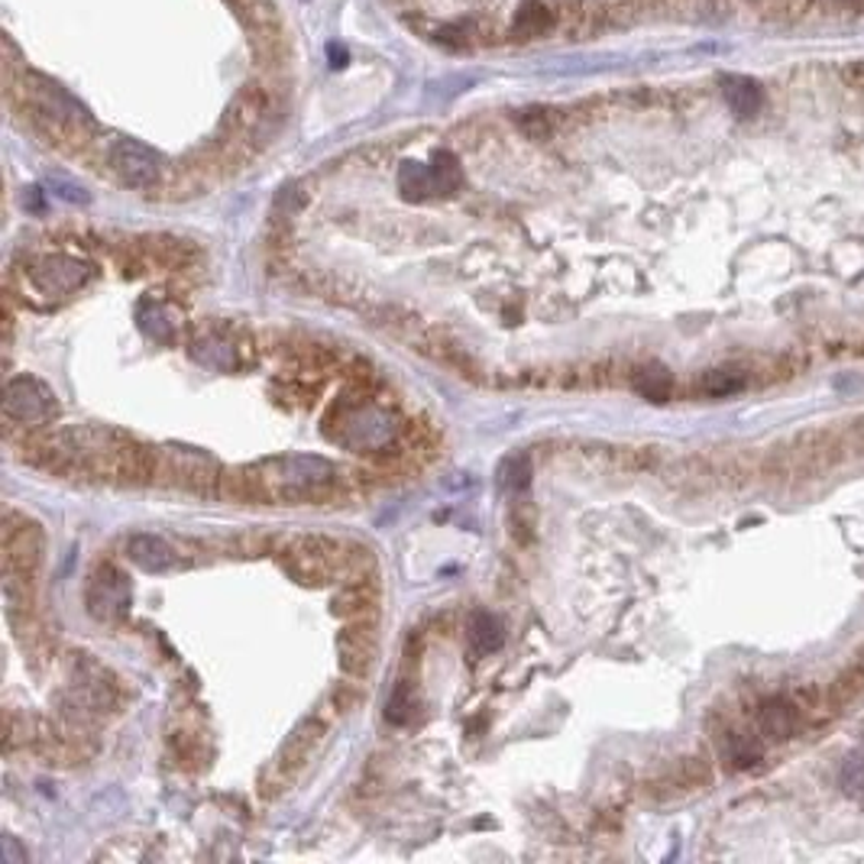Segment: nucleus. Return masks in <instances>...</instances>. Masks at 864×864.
Segmentation results:
<instances>
[{
  "label": "nucleus",
  "mask_w": 864,
  "mask_h": 864,
  "mask_svg": "<svg viewBox=\"0 0 864 864\" xmlns=\"http://www.w3.org/2000/svg\"><path fill=\"white\" fill-rule=\"evenodd\" d=\"M130 599H133V586L114 564H101V567H95V574L88 576L85 602H88V612L95 619L114 622L130 609Z\"/></svg>",
  "instance_id": "0eeeda50"
},
{
  "label": "nucleus",
  "mask_w": 864,
  "mask_h": 864,
  "mask_svg": "<svg viewBox=\"0 0 864 864\" xmlns=\"http://www.w3.org/2000/svg\"><path fill=\"white\" fill-rule=\"evenodd\" d=\"M632 386L634 392H641L644 399H651V402H664V399L671 396V389H674V376H671L664 366L651 363V366H641V369L634 373Z\"/></svg>",
  "instance_id": "412c9836"
},
{
  "label": "nucleus",
  "mask_w": 864,
  "mask_h": 864,
  "mask_svg": "<svg viewBox=\"0 0 864 864\" xmlns=\"http://www.w3.org/2000/svg\"><path fill=\"white\" fill-rule=\"evenodd\" d=\"M719 88H722V98H725L729 111L739 117V120H751V117L761 111V104H764L761 85L745 78V75H722Z\"/></svg>",
  "instance_id": "dca6fc26"
},
{
  "label": "nucleus",
  "mask_w": 864,
  "mask_h": 864,
  "mask_svg": "<svg viewBox=\"0 0 864 864\" xmlns=\"http://www.w3.org/2000/svg\"><path fill=\"white\" fill-rule=\"evenodd\" d=\"M114 175L130 188H153L163 178V159L153 146L140 140H117L108 153Z\"/></svg>",
  "instance_id": "6e6552de"
},
{
  "label": "nucleus",
  "mask_w": 864,
  "mask_h": 864,
  "mask_svg": "<svg viewBox=\"0 0 864 864\" xmlns=\"http://www.w3.org/2000/svg\"><path fill=\"white\" fill-rule=\"evenodd\" d=\"M328 58H331V68H344L346 46H341V43H331V46H328Z\"/></svg>",
  "instance_id": "c85d7f7f"
},
{
  "label": "nucleus",
  "mask_w": 864,
  "mask_h": 864,
  "mask_svg": "<svg viewBox=\"0 0 864 864\" xmlns=\"http://www.w3.org/2000/svg\"><path fill=\"white\" fill-rule=\"evenodd\" d=\"M379 661V632L373 619L350 622L337 632V664L346 677H369Z\"/></svg>",
  "instance_id": "1a4fd4ad"
},
{
  "label": "nucleus",
  "mask_w": 864,
  "mask_h": 864,
  "mask_svg": "<svg viewBox=\"0 0 864 864\" xmlns=\"http://www.w3.org/2000/svg\"><path fill=\"white\" fill-rule=\"evenodd\" d=\"M91 266L75 256H43L30 266V283L40 288V295L65 298L91 279Z\"/></svg>",
  "instance_id": "9d476101"
},
{
  "label": "nucleus",
  "mask_w": 864,
  "mask_h": 864,
  "mask_svg": "<svg viewBox=\"0 0 864 864\" xmlns=\"http://www.w3.org/2000/svg\"><path fill=\"white\" fill-rule=\"evenodd\" d=\"M839 10H849V13H859V10H864V0H832Z\"/></svg>",
  "instance_id": "c756f323"
},
{
  "label": "nucleus",
  "mask_w": 864,
  "mask_h": 864,
  "mask_svg": "<svg viewBox=\"0 0 864 864\" xmlns=\"http://www.w3.org/2000/svg\"><path fill=\"white\" fill-rule=\"evenodd\" d=\"M43 564V528L26 516H3V576L33 579Z\"/></svg>",
  "instance_id": "39448f33"
},
{
  "label": "nucleus",
  "mask_w": 864,
  "mask_h": 864,
  "mask_svg": "<svg viewBox=\"0 0 864 864\" xmlns=\"http://www.w3.org/2000/svg\"><path fill=\"white\" fill-rule=\"evenodd\" d=\"M166 466L169 473L178 476V483H185L188 489H218L221 486V473L214 469L211 457H204L201 451L191 447H178L166 454Z\"/></svg>",
  "instance_id": "ddd939ff"
},
{
  "label": "nucleus",
  "mask_w": 864,
  "mask_h": 864,
  "mask_svg": "<svg viewBox=\"0 0 864 864\" xmlns=\"http://www.w3.org/2000/svg\"><path fill=\"white\" fill-rule=\"evenodd\" d=\"M286 574L301 586H324L344 571V544L331 538H298L283 554Z\"/></svg>",
  "instance_id": "7ed1b4c3"
},
{
  "label": "nucleus",
  "mask_w": 864,
  "mask_h": 864,
  "mask_svg": "<svg viewBox=\"0 0 864 864\" xmlns=\"http://www.w3.org/2000/svg\"><path fill=\"white\" fill-rule=\"evenodd\" d=\"M466 644L476 657H486L492 651H499L506 644V629L502 622L492 616V612H473L469 622H466Z\"/></svg>",
  "instance_id": "f3484780"
},
{
  "label": "nucleus",
  "mask_w": 864,
  "mask_h": 864,
  "mask_svg": "<svg viewBox=\"0 0 864 864\" xmlns=\"http://www.w3.org/2000/svg\"><path fill=\"white\" fill-rule=\"evenodd\" d=\"M699 386H702L706 396L722 399V396H735V392H742V389H745V376H742L739 369H712V373L702 376Z\"/></svg>",
  "instance_id": "5701e85b"
},
{
  "label": "nucleus",
  "mask_w": 864,
  "mask_h": 864,
  "mask_svg": "<svg viewBox=\"0 0 864 864\" xmlns=\"http://www.w3.org/2000/svg\"><path fill=\"white\" fill-rule=\"evenodd\" d=\"M842 81H845L849 88H859V91H864V58L842 65Z\"/></svg>",
  "instance_id": "cd10ccee"
},
{
  "label": "nucleus",
  "mask_w": 864,
  "mask_h": 864,
  "mask_svg": "<svg viewBox=\"0 0 864 864\" xmlns=\"http://www.w3.org/2000/svg\"><path fill=\"white\" fill-rule=\"evenodd\" d=\"M411 716H414V693L408 690V684H399L392 690V696H389V702H386V719L392 725H405Z\"/></svg>",
  "instance_id": "b1692460"
},
{
  "label": "nucleus",
  "mask_w": 864,
  "mask_h": 864,
  "mask_svg": "<svg viewBox=\"0 0 864 864\" xmlns=\"http://www.w3.org/2000/svg\"><path fill=\"white\" fill-rule=\"evenodd\" d=\"M266 111H269L266 91L256 88V85H250V88H243V91L236 95L233 108L228 111V120H233V130H253V126H259V120L266 117Z\"/></svg>",
  "instance_id": "a211bd4d"
},
{
  "label": "nucleus",
  "mask_w": 864,
  "mask_h": 864,
  "mask_svg": "<svg viewBox=\"0 0 864 864\" xmlns=\"http://www.w3.org/2000/svg\"><path fill=\"white\" fill-rule=\"evenodd\" d=\"M126 557L146 574H169L173 567H178V554L156 534H130Z\"/></svg>",
  "instance_id": "4468645a"
},
{
  "label": "nucleus",
  "mask_w": 864,
  "mask_h": 864,
  "mask_svg": "<svg viewBox=\"0 0 864 864\" xmlns=\"http://www.w3.org/2000/svg\"><path fill=\"white\" fill-rule=\"evenodd\" d=\"M58 411L56 392L36 376H13L3 389V414L10 424H46Z\"/></svg>",
  "instance_id": "423d86ee"
},
{
  "label": "nucleus",
  "mask_w": 864,
  "mask_h": 864,
  "mask_svg": "<svg viewBox=\"0 0 864 864\" xmlns=\"http://www.w3.org/2000/svg\"><path fill=\"white\" fill-rule=\"evenodd\" d=\"M725 757H729V767L742 771V767H751V764L761 757V751H757V745L745 742L742 735H732V739H729V749H725Z\"/></svg>",
  "instance_id": "393cba45"
},
{
  "label": "nucleus",
  "mask_w": 864,
  "mask_h": 864,
  "mask_svg": "<svg viewBox=\"0 0 864 864\" xmlns=\"http://www.w3.org/2000/svg\"><path fill=\"white\" fill-rule=\"evenodd\" d=\"M757 729H761V735H767V739H774V742L790 739V735L800 729V709H797L790 699L774 696V699L761 702V709H757Z\"/></svg>",
  "instance_id": "2eb2a0df"
},
{
  "label": "nucleus",
  "mask_w": 864,
  "mask_h": 864,
  "mask_svg": "<svg viewBox=\"0 0 864 864\" xmlns=\"http://www.w3.org/2000/svg\"><path fill=\"white\" fill-rule=\"evenodd\" d=\"M221 486L231 489L236 499L298 506L331 496L337 486V466L318 454H283L221 476Z\"/></svg>",
  "instance_id": "f257e3e1"
},
{
  "label": "nucleus",
  "mask_w": 864,
  "mask_h": 864,
  "mask_svg": "<svg viewBox=\"0 0 864 864\" xmlns=\"http://www.w3.org/2000/svg\"><path fill=\"white\" fill-rule=\"evenodd\" d=\"M839 784H842V794L855 804H864V751H855L842 761V771H839Z\"/></svg>",
  "instance_id": "4be33fe9"
},
{
  "label": "nucleus",
  "mask_w": 864,
  "mask_h": 864,
  "mask_svg": "<svg viewBox=\"0 0 864 864\" xmlns=\"http://www.w3.org/2000/svg\"><path fill=\"white\" fill-rule=\"evenodd\" d=\"M49 188H53V195L71 201V204H88V201H91V195H88L85 188H78V185H71V181H65V178H53Z\"/></svg>",
  "instance_id": "a878e982"
},
{
  "label": "nucleus",
  "mask_w": 864,
  "mask_h": 864,
  "mask_svg": "<svg viewBox=\"0 0 864 864\" xmlns=\"http://www.w3.org/2000/svg\"><path fill=\"white\" fill-rule=\"evenodd\" d=\"M376 606H379V586L373 583V576H353L334 596L331 612L344 622H359V619H373Z\"/></svg>",
  "instance_id": "f8f14e48"
},
{
  "label": "nucleus",
  "mask_w": 864,
  "mask_h": 864,
  "mask_svg": "<svg viewBox=\"0 0 864 864\" xmlns=\"http://www.w3.org/2000/svg\"><path fill=\"white\" fill-rule=\"evenodd\" d=\"M531 476H534V469H531V457L528 454H512V457H506V461L499 463V469H496V483L509 496L528 492Z\"/></svg>",
  "instance_id": "aec40b11"
},
{
  "label": "nucleus",
  "mask_w": 864,
  "mask_h": 864,
  "mask_svg": "<svg viewBox=\"0 0 864 864\" xmlns=\"http://www.w3.org/2000/svg\"><path fill=\"white\" fill-rule=\"evenodd\" d=\"M463 185V169L454 153H434V159L424 163H405L399 169V191L408 201H428V198H447Z\"/></svg>",
  "instance_id": "20e7f679"
},
{
  "label": "nucleus",
  "mask_w": 864,
  "mask_h": 864,
  "mask_svg": "<svg viewBox=\"0 0 864 864\" xmlns=\"http://www.w3.org/2000/svg\"><path fill=\"white\" fill-rule=\"evenodd\" d=\"M554 26V13L551 7H544V0H524L512 20V36L516 40H534L544 36Z\"/></svg>",
  "instance_id": "6ab92c4d"
},
{
  "label": "nucleus",
  "mask_w": 864,
  "mask_h": 864,
  "mask_svg": "<svg viewBox=\"0 0 864 864\" xmlns=\"http://www.w3.org/2000/svg\"><path fill=\"white\" fill-rule=\"evenodd\" d=\"M321 739H324V725H321L318 719H301V722L291 729V735L286 739L283 751H279L276 771H279L283 777L298 774V771L311 761V754L321 745Z\"/></svg>",
  "instance_id": "9b49d317"
},
{
  "label": "nucleus",
  "mask_w": 864,
  "mask_h": 864,
  "mask_svg": "<svg viewBox=\"0 0 864 864\" xmlns=\"http://www.w3.org/2000/svg\"><path fill=\"white\" fill-rule=\"evenodd\" d=\"M399 431H402L399 418L386 405L373 402L366 396H344L331 408V414L324 421L328 441L341 444L353 454L389 451V444H396Z\"/></svg>",
  "instance_id": "f03ea898"
},
{
  "label": "nucleus",
  "mask_w": 864,
  "mask_h": 864,
  "mask_svg": "<svg viewBox=\"0 0 864 864\" xmlns=\"http://www.w3.org/2000/svg\"><path fill=\"white\" fill-rule=\"evenodd\" d=\"M519 120L521 126H524V133H531V136H544V133H551V117L544 114V111H524Z\"/></svg>",
  "instance_id": "bb28decb"
}]
</instances>
